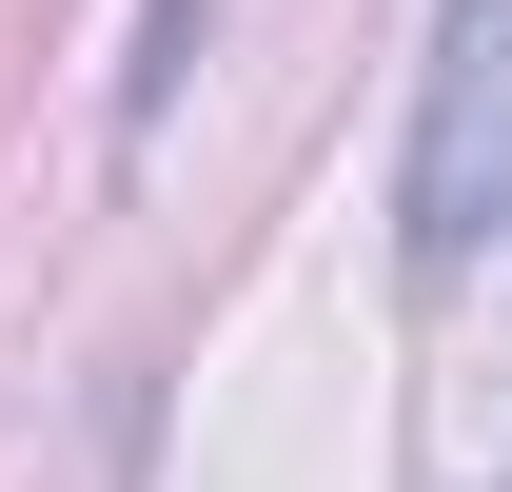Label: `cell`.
I'll return each instance as SVG.
<instances>
[{"label": "cell", "mask_w": 512, "mask_h": 492, "mask_svg": "<svg viewBox=\"0 0 512 492\" xmlns=\"http://www.w3.org/2000/svg\"><path fill=\"white\" fill-rule=\"evenodd\" d=\"M512 237V0L434 20V99H414V256L473 276Z\"/></svg>", "instance_id": "1"}]
</instances>
